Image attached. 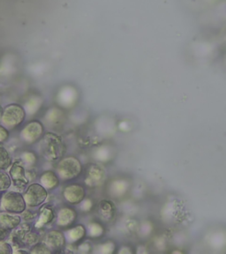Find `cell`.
<instances>
[{
    "mask_svg": "<svg viewBox=\"0 0 226 254\" xmlns=\"http://www.w3.org/2000/svg\"><path fill=\"white\" fill-rule=\"evenodd\" d=\"M39 154L49 163H58L67 153V145L61 135L48 131L38 141Z\"/></svg>",
    "mask_w": 226,
    "mask_h": 254,
    "instance_id": "cell-1",
    "label": "cell"
},
{
    "mask_svg": "<svg viewBox=\"0 0 226 254\" xmlns=\"http://www.w3.org/2000/svg\"><path fill=\"white\" fill-rule=\"evenodd\" d=\"M32 226L30 222H23L16 229L12 230L10 236L12 248H31L41 241L42 237L40 231Z\"/></svg>",
    "mask_w": 226,
    "mask_h": 254,
    "instance_id": "cell-2",
    "label": "cell"
},
{
    "mask_svg": "<svg viewBox=\"0 0 226 254\" xmlns=\"http://www.w3.org/2000/svg\"><path fill=\"white\" fill-rule=\"evenodd\" d=\"M55 171L62 183L78 179L83 172L81 162L75 155H67L57 163Z\"/></svg>",
    "mask_w": 226,
    "mask_h": 254,
    "instance_id": "cell-3",
    "label": "cell"
},
{
    "mask_svg": "<svg viewBox=\"0 0 226 254\" xmlns=\"http://www.w3.org/2000/svg\"><path fill=\"white\" fill-rule=\"evenodd\" d=\"M26 118L27 114L23 106L18 103H11L4 108L0 124L9 131H13L24 123Z\"/></svg>",
    "mask_w": 226,
    "mask_h": 254,
    "instance_id": "cell-4",
    "label": "cell"
},
{
    "mask_svg": "<svg viewBox=\"0 0 226 254\" xmlns=\"http://www.w3.org/2000/svg\"><path fill=\"white\" fill-rule=\"evenodd\" d=\"M27 208L23 194L20 191L5 190L0 199V211L20 214Z\"/></svg>",
    "mask_w": 226,
    "mask_h": 254,
    "instance_id": "cell-5",
    "label": "cell"
},
{
    "mask_svg": "<svg viewBox=\"0 0 226 254\" xmlns=\"http://www.w3.org/2000/svg\"><path fill=\"white\" fill-rule=\"evenodd\" d=\"M107 177V172L103 163H90L85 168L83 182L88 188L102 187Z\"/></svg>",
    "mask_w": 226,
    "mask_h": 254,
    "instance_id": "cell-6",
    "label": "cell"
},
{
    "mask_svg": "<svg viewBox=\"0 0 226 254\" xmlns=\"http://www.w3.org/2000/svg\"><path fill=\"white\" fill-rule=\"evenodd\" d=\"M49 191L39 183H31L24 190L23 197L28 208H36L47 200Z\"/></svg>",
    "mask_w": 226,
    "mask_h": 254,
    "instance_id": "cell-7",
    "label": "cell"
},
{
    "mask_svg": "<svg viewBox=\"0 0 226 254\" xmlns=\"http://www.w3.org/2000/svg\"><path fill=\"white\" fill-rule=\"evenodd\" d=\"M44 133V124L39 120H30L20 130V141L26 146L34 145L43 138Z\"/></svg>",
    "mask_w": 226,
    "mask_h": 254,
    "instance_id": "cell-8",
    "label": "cell"
},
{
    "mask_svg": "<svg viewBox=\"0 0 226 254\" xmlns=\"http://www.w3.org/2000/svg\"><path fill=\"white\" fill-rule=\"evenodd\" d=\"M8 173L12 179V186L20 192L25 190L30 183L27 177L26 168L20 159L15 160L12 163L11 167L8 169Z\"/></svg>",
    "mask_w": 226,
    "mask_h": 254,
    "instance_id": "cell-9",
    "label": "cell"
},
{
    "mask_svg": "<svg viewBox=\"0 0 226 254\" xmlns=\"http://www.w3.org/2000/svg\"><path fill=\"white\" fill-rule=\"evenodd\" d=\"M62 197L68 205L77 206L86 198V189L81 184L71 183L64 187Z\"/></svg>",
    "mask_w": 226,
    "mask_h": 254,
    "instance_id": "cell-10",
    "label": "cell"
},
{
    "mask_svg": "<svg viewBox=\"0 0 226 254\" xmlns=\"http://www.w3.org/2000/svg\"><path fill=\"white\" fill-rule=\"evenodd\" d=\"M78 212L74 206H63L57 211L55 224L58 228L66 230L75 223Z\"/></svg>",
    "mask_w": 226,
    "mask_h": 254,
    "instance_id": "cell-11",
    "label": "cell"
},
{
    "mask_svg": "<svg viewBox=\"0 0 226 254\" xmlns=\"http://www.w3.org/2000/svg\"><path fill=\"white\" fill-rule=\"evenodd\" d=\"M57 211L51 204H45L40 206L37 218L34 222V227L37 230H43L45 227L52 225L56 222Z\"/></svg>",
    "mask_w": 226,
    "mask_h": 254,
    "instance_id": "cell-12",
    "label": "cell"
},
{
    "mask_svg": "<svg viewBox=\"0 0 226 254\" xmlns=\"http://www.w3.org/2000/svg\"><path fill=\"white\" fill-rule=\"evenodd\" d=\"M44 241L53 253H64V249L68 244L64 231L60 230H50L45 235Z\"/></svg>",
    "mask_w": 226,
    "mask_h": 254,
    "instance_id": "cell-13",
    "label": "cell"
},
{
    "mask_svg": "<svg viewBox=\"0 0 226 254\" xmlns=\"http://www.w3.org/2000/svg\"><path fill=\"white\" fill-rule=\"evenodd\" d=\"M64 234L68 244L77 246L87 237V228L83 224H76L66 229Z\"/></svg>",
    "mask_w": 226,
    "mask_h": 254,
    "instance_id": "cell-14",
    "label": "cell"
},
{
    "mask_svg": "<svg viewBox=\"0 0 226 254\" xmlns=\"http://www.w3.org/2000/svg\"><path fill=\"white\" fill-rule=\"evenodd\" d=\"M97 213L103 222H111L115 218L117 207L111 199H102L97 205Z\"/></svg>",
    "mask_w": 226,
    "mask_h": 254,
    "instance_id": "cell-15",
    "label": "cell"
},
{
    "mask_svg": "<svg viewBox=\"0 0 226 254\" xmlns=\"http://www.w3.org/2000/svg\"><path fill=\"white\" fill-rule=\"evenodd\" d=\"M44 122L50 128H58L62 127L66 120L63 111L59 108H51L48 110L44 117Z\"/></svg>",
    "mask_w": 226,
    "mask_h": 254,
    "instance_id": "cell-16",
    "label": "cell"
},
{
    "mask_svg": "<svg viewBox=\"0 0 226 254\" xmlns=\"http://www.w3.org/2000/svg\"><path fill=\"white\" fill-rule=\"evenodd\" d=\"M38 179H39L40 185H42L48 191L55 190L60 187L61 183L56 171L52 170L44 171L42 174L40 175Z\"/></svg>",
    "mask_w": 226,
    "mask_h": 254,
    "instance_id": "cell-17",
    "label": "cell"
},
{
    "mask_svg": "<svg viewBox=\"0 0 226 254\" xmlns=\"http://www.w3.org/2000/svg\"><path fill=\"white\" fill-rule=\"evenodd\" d=\"M127 183L123 179H112L108 185V195L112 198H119L127 191Z\"/></svg>",
    "mask_w": 226,
    "mask_h": 254,
    "instance_id": "cell-18",
    "label": "cell"
},
{
    "mask_svg": "<svg viewBox=\"0 0 226 254\" xmlns=\"http://www.w3.org/2000/svg\"><path fill=\"white\" fill-rule=\"evenodd\" d=\"M22 222L20 214H11L7 212L0 213V224L6 229L13 230Z\"/></svg>",
    "mask_w": 226,
    "mask_h": 254,
    "instance_id": "cell-19",
    "label": "cell"
},
{
    "mask_svg": "<svg viewBox=\"0 0 226 254\" xmlns=\"http://www.w3.org/2000/svg\"><path fill=\"white\" fill-rule=\"evenodd\" d=\"M87 238L88 239H100L105 234V228L101 222L92 221L87 224Z\"/></svg>",
    "mask_w": 226,
    "mask_h": 254,
    "instance_id": "cell-20",
    "label": "cell"
},
{
    "mask_svg": "<svg viewBox=\"0 0 226 254\" xmlns=\"http://www.w3.org/2000/svg\"><path fill=\"white\" fill-rule=\"evenodd\" d=\"M43 105V101L39 97H32L24 103L23 108L27 117H32L37 114Z\"/></svg>",
    "mask_w": 226,
    "mask_h": 254,
    "instance_id": "cell-21",
    "label": "cell"
},
{
    "mask_svg": "<svg viewBox=\"0 0 226 254\" xmlns=\"http://www.w3.org/2000/svg\"><path fill=\"white\" fill-rule=\"evenodd\" d=\"M117 249V244L113 240H107L105 242L100 243L93 246V254H112Z\"/></svg>",
    "mask_w": 226,
    "mask_h": 254,
    "instance_id": "cell-22",
    "label": "cell"
},
{
    "mask_svg": "<svg viewBox=\"0 0 226 254\" xmlns=\"http://www.w3.org/2000/svg\"><path fill=\"white\" fill-rule=\"evenodd\" d=\"M19 159L21 161V163H23L26 169H29L36 166L39 158L34 151L24 150L20 153Z\"/></svg>",
    "mask_w": 226,
    "mask_h": 254,
    "instance_id": "cell-23",
    "label": "cell"
},
{
    "mask_svg": "<svg viewBox=\"0 0 226 254\" xmlns=\"http://www.w3.org/2000/svg\"><path fill=\"white\" fill-rule=\"evenodd\" d=\"M13 161L10 152L4 146H0V171H6L11 165Z\"/></svg>",
    "mask_w": 226,
    "mask_h": 254,
    "instance_id": "cell-24",
    "label": "cell"
},
{
    "mask_svg": "<svg viewBox=\"0 0 226 254\" xmlns=\"http://www.w3.org/2000/svg\"><path fill=\"white\" fill-rule=\"evenodd\" d=\"M52 249L46 245V243L44 241H40L36 245L32 246L29 250V254H52Z\"/></svg>",
    "mask_w": 226,
    "mask_h": 254,
    "instance_id": "cell-25",
    "label": "cell"
},
{
    "mask_svg": "<svg viewBox=\"0 0 226 254\" xmlns=\"http://www.w3.org/2000/svg\"><path fill=\"white\" fill-rule=\"evenodd\" d=\"M12 179L5 171H0V191L4 192L12 186Z\"/></svg>",
    "mask_w": 226,
    "mask_h": 254,
    "instance_id": "cell-26",
    "label": "cell"
},
{
    "mask_svg": "<svg viewBox=\"0 0 226 254\" xmlns=\"http://www.w3.org/2000/svg\"><path fill=\"white\" fill-rule=\"evenodd\" d=\"M77 206H78V209L81 211L82 213H89L95 207V202L91 198L86 197L81 202L77 205Z\"/></svg>",
    "mask_w": 226,
    "mask_h": 254,
    "instance_id": "cell-27",
    "label": "cell"
},
{
    "mask_svg": "<svg viewBox=\"0 0 226 254\" xmlns=\"http://www.w3.org/2000/svg\"><path fill=\"white\" fill-rule=\"evenodd\" d=\"M93 245L90 241H81L76 246V253L79 254H90L93 251Z\"/></svg>",
    "mask_w": 226,
    "mask_h": 254,
    "instance_id": "cell-28",
    "label": "cell"
},
{
    "mask_svg": "<svg viewBox=\"0 0 226 254\" xmlns=\"http://www.w3.org/2000/svg\"><path fill=\"white\" fill-rule=\"evenodd\" d=\"M31 209V208H30ZM28 209V207L20 214V217L22 219L23 222H35L37 215H38V211H32Z\"/></svg>",
    "mask_w": 226,
    "mask_h": 254,
    "instance_id": "cell-29",
    "label": "cell"
},
{
    "mask_svg": "<svg viewBox=\"0 0 226 254\" xmlns=\"http://www.w3.org/2000/svg\"><path fill=\"white\" fill-rule=\"evenodd\" d=\"M11 233H12V230L6 229L5 227L2 226L0 224V242L7 241L8 238H10Z\"/></svg>",
    "mask_w": 226,
    "mask_h": 254,
    "instance_id": "cell-30",
    "label": "cell"
},
{
    "mask_svg": "<svg viewBox=\"0 0 226 254\" xmlns=\"http://www.w3.org/2000/svg\"><path fill=\"white\" fill-rule=\"evenodd\" d=\"M9 137H10V131L0 124V143L5 142L9 139Z\"/></svg>",
    "mask_w": 226,
    "mask_h": 254,
    "instance_id": "cell-31",
    "label": "cell"
},
{
    "mask_svg": "<svg viewBox=\"0 0 226 254\" xmlns=\"http://www.w3.org/2000/svg\"><path fill=\"white\" fill-rule=\"evenodd\" d=\"M26 173H27V177H28L29 182H32L38 178V172H37L36 167L26 169Z\"/></svg>",
    "mask_w": 226,
    "mask_h": 254,
    "instance_id": "cell-32",
    "label": "cell"
},
{
    "mask_svg": "<svg viewBox=\"0 0 226 254\" xmlns=\"http://www.w3.org/2000/svg\"><path fill=\"white\" fill-rule=\"evenodd\" d=\"M132 251L130 249H128V246H121L120 249L118 251L119 254H130Z\"/></svg>",
    "mask_w": 226,
    "mask_h": 254,
    "instance_id": "cell-33",
    "label": "cell"
},
{
    "mask_svg": "<svg viewBox=\"0 0 226 254\" xmlns=\"http://www.w3.org/2000/svg\"><path fill=\"white\" fill-rule=\"evenodd\" d=\"M3 110H4V108L0 105V122H1V118H2V114H3Z\"/></svg>",
    "mask_w": 226,
    "mask_h": 254,
    "instance_id": "cell-34",
    "label": "cell"
},
{
    "mask_svg": "<svg viewBox=\"0 0 226 254\" xmlns=\"http://www.w3.org/2000/svg\"><path fill=\"white\" fill-rule=\"evenodd\" d=\"M2 193H3V192H1V191H0V199H1V196H2Z\"/></svg>",
    "mask_w": 226,
    "mask_h": 254,
    "instance_id": "cell-35",
    "label": "cell"
}]
</instances>
